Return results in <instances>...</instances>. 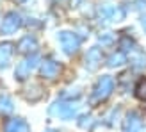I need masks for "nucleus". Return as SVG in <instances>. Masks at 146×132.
<instances>
[{
    "instance_id": "3",
    "label": "nucleus",
    "mask_w": 146,
    "mask_h": 132,
    "mask_svg": "<svg viewBox=\"0 0 146 132\" xmlns=\"http://www.w3.org/2000/svg\"><path fill=\"white\" fill-rule=\"evenodd\" d=\"M98 20L102 23H109V21H121L123 16H125V11L121 7H114V5H109V4H104L98 7Z\"/></svg>"
},
{
    "instance_id": "14",
    "label": "nucleus",
    "mask_w": 146,
    "mask_h": 132,
    "mask_svg": "<svg viewBox=\"0 0 146 132\" xmlns=\"http://www.w3.org/2000/svg\"><path fill=\"white\" fill-rule=\"evenodd\" d=\"M13 109H14L13 100L7 97V95H2V97H0V113L2 114H11Z\"/></svg>"
},
{
    "instance_id": "13",
    "label": "nucleus",
    "mask_w": 146,
    "mask_h": 132,
    "mask_svg": "<svg viewBox=\"0 0 146 132\" xmlns=\"http://www.w3.org/2000/svg\"><path fill=\"white\" fill-rule=\"evenodd\" d=\"M127 63V54L119 50V52H114L111 57L107 59V66L109 68H118V66H123Z\"/></svg>"
},
{
    "instance_id": "15",
    "label": "nucleus",
    "mask_w": 146,
    "mask_h": 132,
    "mask_svg": "<svg viewBox=\"0 0 146 132\" xmlns=\"http://www.w3.org/2000/svg\"><path fill=\"white\" fill-rule=\"evenodd\" d=\"M135 97L146 102V79H139V82L135 84Z\"/></svg>"
},
{
    "instance_id": "19",
    "label": "nucleus",
    "mask_w": 146,
    "mask_h": 132,
    "mask_svg": "<svg viewBox=\"0 0 146 132\" xmlns=\"http://www.w3.org/2000/svg\"><path fill=\"white\" fill-rule=\"evenodd\" d=\"M141 23H143V29L146 31V16H143V20H141Z\"/></svg>"
},
{
    "instance_id": "4",
    "label": "nucleus",
    "mask_w": 146,
    "mask_h": 132,
    "mask_svg": "<svg viewBox=\"0 0 146 132\" xmlns=\"http://www.w3.org/2000/svg\"><path fill=\"white\" fill-rule=\"evenodd\" d=\"M59 39H61V47L64 50V54L68 55H73L78 50V45H80V39L75 32H70V31H61L59 32Z\"/></svg>"
},
{
    "instance_id": "8",
    "label": "nucleus",
    "mask_w": 146,
    "mask_h": 132,
    "mask_svg": "<svg viewBox=\"0 0 146 132\" xmlns=\"http://www.w3.org/2000/svg\"><path fill=\"white\" fill-rule=\"evenodd\" d=\"M102 61H104V54H102V50L98 47H91L87 50V54H86V68L87 70H91V71L98 70Z\"/></svg>"
},
{
    "instance_id": "17",
    "label": "nucleus",
    "mask_w": 146,
    "mask_h": 132,
    "mask_svg": "<svg viewBox=\"0 0 146 132\" xmlns=\"http://www.w3.org/2000/svg\"><path fill=\"white\" fill-rule=\"evenodd\" d=\"M112 41H114V36L111 32H105V34L100 36V43H102V45H111Z\"/></svg>"
},
{
    "instance_id": "2",
    "label": "nucleus",
    "mask_w": 146,
    "mask_h": 132,
    "mask_svg": "<svg viewBox=\"0 0 146 132\" xmlns=\"http://www.w3.org/2000/svg\"><path fill=\"white\" fill-rule=\"evenodd\" d=\"M78 111V104L77 102H55V104L50 107V114L55 116V118L59 120H71L73 116L77 114Z\"/></svg>"
},
{
    "instance_id": "9",
    "label": "nucleus",
    "mask_w": 146,
    "mask_h": 132,
    "mask_svg": "<svg viewBox=\"0 0 146 132\" xmlns=\"http://www.w3.org/2000/svg\"><path fill=\"white\" fill-rule=\"evenodd\" d=\"M61 70V66L57 64L55 61L52 59H45L41 63V68H39V73H41V77H45V79H54L57 73H59Z\"/></svg>"
},
{
    "instance_id": "6",
    "label": "nucleus",
    "mask_w": 146,
    "mask_h": 132,
    "mask_svg": "<svg viewBox=\"0 0 146 132\" xmlns=\"http://www.w3.org/2000/svg\"><path fill=\"white\" fill-rule=\"evenodd\" d=\"M21 16L18 13H7L5 14V18L2 20V25H0V32L2 34H14L18 31V29L21 27Z\"/></svg>"
},
{
    "instance_id": "16",
    "label": "nucleus",
    "mask_w": 146,
    "mask_h": 132,
    "mask_svg": "<svg viewBox=\"0 0 146 132\" xmlns=\"http://www.w3.org/2000/svg\"><path fill=\"white\" fill-rule=\"evenodd\" d=\"M91 125H93V116H91V114L80 116V120H78V127H80V129H89Z\"/></svg>"
},
{
    "instance_id": "11",
    "label": "nucleus",
    "mask_w": 146,
    "mask_h": 132,
    "mask_svg": "<svg viewBox=\"0 0 146 132\" xmlns=\"http://www.w3.org/2000/svg\"><path fill=\"white\" fill-rule=\"evenodd\" d=\"M18 50L21 54H36L38 52V41L34 36H25L18 43Z\"/></svg>"
},
{
    "instance_id": "18",
    "label": "nucleus",
    "mask_w": 146,
    "mask_h": 132,
    "mask_svg": "<svg viewBox=\"0 0 146 132\" xmlns=\"http://www.w3.org/2000/svg\"><path fill=\"white\" fill-rule=\"evenodd\" d=\"M18 4H21V5H31V4H34L36 0H16Z\"/></svg>"
},
{
    "instance_id": "1",
    "label": "nucleus",
    "mask_w": 146,
    "mask_h": 132,
    "mask_svg": "<svg viewBox=\"0 0 146 132\" xmlns=\"http://www.w3.org/2000/svg\"><path fill=\"white\" fill-rule=\"evenodd\" d=\"M114 91V79L111 75H104L100 77V80L96 82L93 89V102H104L111 97V93Z\"/></svg>"
},
{
    "instance_id": "10",
    "label": "nucleus",
    "mask_w": 146,
    "mask_h": 132,
    "mask_svg": "<svg viewBox=\"0 0 146 132\" xmlns=\"http://www.w3.org/2000/svg\"><path fill=\"white\" fill-rule=\"evenodd\" d=\"M4 132H31V127H29V123L25 120L13 118V120H7L5 121Z\"/></svg>"
},
{
    "instance_id": "5",
    "label": "nucleus",
    "mask_w": 146,
    "mask_h": 132,
    "mask_svg": "<svg viewBox=\"0 0 146 132\" xmlns=\"http://www.w3.org/2000/svg\"><path fill=\"white\" fill-rule=\"evenodd\" d=\"M38 61H39V57L36 55V54H29V57H25L21 63H18V66H16V71H14V75H16V79L18 80H25L29 75H31V71L36 68V64H38Z\"/></svg>"
},
{
    "instance_id": "12",
    "label": "nucleus",
    "mask_w": 146,
    "mask_h": 132,
    "mask_svg": "<svg viewBox=\"0 0 146 132\" xmlns=\"http://www.w3.org/2000/svg\"><path fill=\"white\" fill-rule=\"evenodd\" d=\"M14 45L13 43H0V68H7L13 55Z\"/></svg>"
},
{
    "instance_id": "7",
    "label": "nucleus",
    "mask_w": 146,
    "mask_h": 132,
    "mask_svg": "<svg viewBox=\"0 0 146 132\" xmlns=\"http://www.w3.org/2000/svg\"><path fill=\"white\" fill-rule=\"evenodd\" d=\"M123 132H144L143 120L137 113H128L123 120Z\"/></svg>"
}]
</instances>
